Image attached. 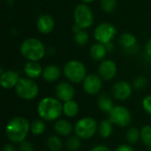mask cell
I'll list each match as a JSON object with an SVG mask.
<instances>
[{
	"label": "cell",
	"instance_id": "obj_7",
	"mask_svg": "<svg viewBox=\"0 0 151 151\" xmlns=\"http://www.w3.org/2000/svg\"><path fill=\"white\" fill-rule=\"evenodd\" d=\"M15 91L18 96L23 100L30 101L35 99L39 94V87L37 83L29 78H20Z\"/></svg>",
	"mask_w": 151,
	"mask_h": 151
},
{
	"label": "cell",
	"instance_id": "obj_27",
	"mask_svg": "<svg viewBox=\"0 0 151 151\" xmlns=\"http://www.w3.org/2000/svg\"><path fill=\"white\" fill-rule=\"evenodd\" d=\"M73 39H74V42L77 45L84 46L88 43V42L89 40V35L85 29H81L79 32L74 33Z\"/></svg>",
	"mask_w": 151,
	"mask_h": 151
},
{
	"label": "cell",
	"instance_id": "obj_17",
	"mask_svg": "<svg viewBox=\"0 0 151 151\" xmlns=\"http://www.w3.org/2000/svg\"><path fill=\"white\" fill-rule=\"evenodd\" d=\"M42 66L39 62L36 61H27L24 66V73L27 78L35 80L42 75Z\"/></svg>",
	"mask_w": 151,
	"mask_h": 151
},
{
	"label": "cell",
	"instance_id": "obj_13",
	"mask_svg": "<svg viewBox=\"0 0 151 151\" xmlns=\"http://www.w3.org/2000/svg\"><path fill=\"white\" fill-rule=\"evenodd\" d=\"M111 93L115 99L125 101L131 96L133 93V87L127 81H119L113 85Z\"/></svg>",
	"mask_w": 151,
	"mask_h": 151
},
{
	"label": "cell",
	"instance_id": "obj_38",
	"mask_svg": "<svg viewBox=\"0 0 151 151\" xmlns=\"http://www.w3.org/2000/svg\"><path fill=\"white\" fill-rule=\"evenodd\" d=\"M104 45H105V48H106V50H107L108 52L112 51L113 49H114V45L112 44L111 42H108V43H106V44H104Z\"/></svg>",
	"mask_w": 151,
	"mask_h": 151
},
{
	"label": "cell",
	"instance_id": "obj_4",
	"mask_svg": "<svg viewBox=\"0 0 151 151\" xmlns=\"http://www.w3.org/2000/svg\"><path fill=\"white\" fill-rule=\"evenodd\" d=\"M63 73L65 78L71 82V83H81L85 80L87 74V69L84 64L76 59H73L68 61L64 68Z\"/></svg>",
	"mask_w": 151,
	"mask_h": 151
},
{
	"label": "cell",
	"instance_id": "obj_6",
	"mask_svg": "<svg viewBox=\"0 0 151 151\" xmlns=\"http://www.w3.org/2000/svg\"><path fill=\"white\" fill-rule=\"evenodd\" d=\"M74 24L82 29H88L94 24V13L91 8L84 3L75 6L73 11Z\"/></svg>",
	"mask_w": 151,
	"mask_h": 151
},
{
	"label": "cell",
	"instance_id": "obj_40",
	"mask_svg": "<svg viewBox=\"0 0 151 151\" xmlns=\"http://www.w3.org/2000/svg\"><path fill=\"white\" fill-rule=\"evenodd\" d=\"M148 59H149V60L151 62V57H148Z\"/></svg>",
	"mask_w": 151,
	"mask_h": 151
},
{
	"label": "cell",
	"instance_id": "obj_41",
	"mask_svg": "<svg viewBox=\"0 0 151 151\" xmlns=\"http://www.w3.org/2000/svg\"><path fill=\"white\" fill-rule=\"evenodd\" d=\"M150 151H151V147H150Z\"/></svg>",
	"mask_w": 151,
	"mask_h": 151
},
{
	"label": "cell",
	"instance_id": "obj_34",
	"mask_svg": "<svg viewBox=\"0 0 151 151\" xmlns=\"http://www.w3.org/2000/svg\"><path fill=\"white\" fill-rule=\"evenodd\" d=\"M115 151H134V150L128 144H122L119 145Z\"/></svg>",
	"mask_w": 151,
	"mask_h": 151
},
{
	"label": "cell",
	"instance_id": "obj_36",
	"mask_svg": "<svg viewBox=\"0 0 151 151\" xmlns=\"http://www.w3.org/2000/svg\"><path fill=\"white\" fill-rule=\"evenodd\" d=\"M145 52L147 57H151V38L148 40L145 45Z\"/></svg>",
	"mask_w": 151,
	"mask_h": 151
},
{
	"label": "cell",
	"instance_id": "obj_37",
	"mask_svg": "<svg viewBox=\"0 0 151 151\" xmlns=\"http://www.w3.org/2000/svg\"><path fill=\"white\" fill-rule=\"evenodd\" d=\"M3 151H16V149L12 144H5L3 147Z\"/></svg>",
	"mask_w": 151,
	"mask_h": 151
},
{
	"label": "cell",
	"instance_id": "obj_3",
	"mask_svg": "<svg viewBox=\"0 0 151 151\" xmlns=\"http://www.w3.org/2000/svg\"><path fill=\"white\" fill-rule=\"evenodd\" d=\"M20 53L27 61L39 62L46 54V48L42 42L37 38L25 39L20 44Z\"/></svg>",
	"mask_w": 151,
	"mask_h": 151
},
{
	"label": "cell",
	"instance_id": "obj_9",
	"mask_svg": "<svg viewBox=\"0 0 151 151\" xmlns=\"http://www.w3.org/2000/svg\"><path fill=\"white\" fill-rule=\"evenodd\" d=\"M117 35V29L114 25L109 22H103L96 27L94 30V38L97 42L106 44L112 42Z\"/></svg>",
	"mask_w": 151,
	"mask_h": 151
},
{
	"label": "cell",
	"instance_id": "obj_16",
	"mask_svg": "<svg viewBox=\"0 0 151 151\" xmlns=\"http://www.w3.org/2000/svg\"><path fill=\"white\" fill-rule=\"evenodd\" d=\"M37 30L42 35H48L51 33L55 27V20L49 14H42L38 17L36 20Z\"/></svg>",
	"mask_w": 151,
	"mask_h": 151
},
{
	"label": "cell",
	"instance_id": "obj_33",
	"mask_svg": "<svg viewBox=\"0 0 151 151\" xmlns=\"http://www.w3.org/2000/svg\"><path fill=\"white\" fill-rule=\"evenodd\" d=\"M19 151H34V146L30 142L24 141L21 143H19Z\"/></svg>",
	"mask_w": 151,
	"mask_h": 151
},
{
	"label": "cell",
	"instance_id": "obj_39",
	"mask_svg": "<svg viewBox=\"0 0 151 151\" xmlns=\"http://www.w3.org/2000/svg\"><path fill=\"white\" fill-rule=\"evenodd\" d=\"M82 3H84V4H89V3H92V2H94L95 0H81Z\"/></svg>",
	"mask_w": 151,
	"mask_h": 151
},
{
	"label": "cell",
	"instance_id": "obj_15",
	"mask_svg": "<svg viewBox=\"0 0 151 151\" xmlns=\"http://www.w3.org/2000/svg\"><path fill=\"white\" fill-rule=\"evenodd\" d=\"M19 80L20 77L19 73L12 70H6L0 74V84L4 89L15 88Z\"/></svg>",
	"mask_w": 151,
	"mask_h": 151
},
{
	"label": "cell",
	"instance_id": "obj_11",
	"mask_svg": "<svg viewBox=\"0 0 151 151\" xmlns=\"http://www.w3.org/2000/svg\"><path fill=\"white\" fill-rule=\"evenodd\" d=\"M118 72L117 65L113 60L104 59L98 66V73L102 80L109 81L115 78Z\"/></svg>",
	"mask_w": 151,
	"mask_h": 151
},
{
	"label": "cell",
	"instance_id": "obj_29",
	"mask_svg": "<svg viewBox=\"0 0 151 151\" xmlns=\"http://www.w3.org/2000/svg\"><path fill=\"white\" fill-rule=\"evenodd\" d=\"M81 139H80L78 136H71L67 139L65 142L66 149L69 151H77L81 146Z\"/></svg>",
	"mask_w": 151,
	"mask_h": 151
},
{
	"label": "cell",
	"instance_id": "obj_8",
	"mask_svg": "<svg viewBox=\"0 0 151 151\" xmlns=\"http://www.w3.org/2000/svg\"><path fill=\"white\" fill-rule=\"evenodd\" d=\"M111 122L119 127H127L132 122V115L129 110L123 105H116L109 112Z\"/></svg>",
	"mask_w": 151,
	"mask_h": 151
},
{
	"label": "cell",
	"instance_id": "obj_19",
	"mask_svg": "<svg viewBox=\"0 0 151 151\" xmlns=\"http://www.w3.org/2000/svg\"><path fill=\"white\" fill-rule=\"evenodd\" d=\"M61 75V69L56 65H47L42 72V78L47 82H54L59 79Z\"/></svg>",
	"mask_w": 151,
	"mask_h": 151
},
{
	"label": "cell",
	"instance_id": "obj_26",
	"mask_svg": "<svg viewBox=\"0 0 151 151\" xmlns=\"http://www.w3.org/2000/svg\"><path fill=\"white\" fill-rule=\"evenodd\" d=\"M127 141L130 144H135L141 139V130L136 127H131L127 130L126 134Z\"/></svg>",
	"mask_w": 151,
	"mask_h": 151
},
{
	"label": "cell",
	"instance_id": "obj_1",
	"mask_svg": "<svg viewBox=\"0 0 151 151\" xmlns=\"http://www.w3.org/2000/svg\"><path fill=\"white\" fill-rule=\"evenodd\" d=\"M30 131L29 121L21 116H17L9 120L5 127V134L9 141L12 143H21L24 142Z\"/></svg>",
	"mask_w": 151,
	"mask_h": 151
},
{
	"label": "cell",
	"instance_id": "obj_2",
	"mask_svg": "<svg viewBox=\"0 0 151 151\" xmlns=\"http://www.w3.org/2000/svg\"><path fill=\"white\" fill-rule=\"evenodd\" d=\"M37 113L45 121H57L64 114V106L58 98L44 97L37 105Z\"/></svg>",
	"mask_w": 151,
	"mask_h": 151
},
{
	"label": "cell",
	"instance_id": "obj_31",
	"mask_svg": "<svg viewBox=\"0 0 151 151\" xmlns=\"http://www.w3.org/2000/svg\"><path fill=\"white\" fill-rule=\"evenodd\" d=\"M147 85H148V80L144 76H138L133 81V88L137 90L145 88Z\"/></svg>",
	"mask_w": 151,
	"mask_h": 151
},
{
	"label": "cell",
	"instance_id": "obj_20",
	"mask_svg": "<svg viewBox=\"0 0 151 151\" xmlns=\"http://www.w3.org/2000/svg\"><path fill=\"white\" fill-rule=\"evenodd\" d=\"M107 50L105 48L104 44H102L100 42L94 43L89 50L90 57L96 60V61H103L107 54Z\"/></svg>",
	"mask_w": 151,
	"mask_h": 151
},
{
	"label": "cell",
	"instance_id": "obj_32",
	"mask_svg": "<svg viewBox=\"0 0 151 151\" xmlns=\"http://www.w3.org/2000/svg\"><path fill=\"white\" fill-rule=\"evenodd\" d=\"M142 108L148 114L151 115V95H149L143 98Z\"/></svg>",
	"mask_w": 151,
	"mask_h": 151
},
{
	"label": "cell",
	"instance_id": "obj_22",
	"mask_svg": "<svg viewBox=\"0 0 151 151\" xmlns=\"http://www.w3.org/2000/svg\"><path fill=\"white\" fill-rule=\"evenodd\" d=\"M97 104H98L99 109L102 111L106 112L108 114L114 107L111 98L107 94H102L99 96V97L97 99Z\"/></svg>",
	"mask_w": 151,
	"mask_h": 151
},
{
	"label": "cell",
	"instance_id": "obj_30",
	"mask_svg": "<svg viewBox=\"0 0 151 151\" xmlns=\"http://www.w3.org/2000/svg\"><path fill=\"white\" fill-rule=\"evenodd\" d=\"M117 0H100V5L104 12L111 13L115 11L117 7Z\"/></svg>",
	"mask_w": 151,
	"mask_h": 151
},
{
	"label": "cell",
	"instance_id": "obj_35",
	"mask_svg": "<svg viewBox=\"0 0 151 151\" xmlns=\"http://www.w3.org/2000/svg\"><path fill=\"white\" fill-rule=\"evenodd\" d=\"M90 151H111V150L104 145H96V146L93 147L90 150Z\"/></svg>",
	"mask_w": 151,
	"mask_h": 151
},
{
	"label": "cell",
	"instance_id": "obj_12",
	"mask_svg": "<svg viewBox=\"0 0 151 151\" xmlns=\"http://www.w3.org/2000/svg\"><path fill=\"white\" fill-rule=\"evenodd\" d=\"M55 94L57 98L61 102H68L73 100L75 95V89L71 82L62 81L59 82L55 88Z\"/></svg>",
	"mask_w": 151,
	"mask_h": 151
},
{
	"label": "cell",
	"instance_id": "obj_21",
	"mask_svg": "<svg viewBox=\"0 0 151 151\" xmlns=\"http://www.w3.org/2000/svg\"><path fill=\"white\" fill-rule=\"evenodd\" d=\"M63 106H64V115L70 119L76 117L80 111L79 104L74 100H71L64 103Z\"/></svg>",
	"mask_w": 151,
	"mask_h": 151
},
{
	"label": "cell",
	"instance_id": "obj_14",
	"mask_svg": "<svg viewBox=\"0 0 151 151\" xmlns=\"http://www.w3.org/2000/svg\"><path fill=\"white\" fill-rule=\"evenodd\" d=\"M119 42L121 45V47L124 49L125 52L127 54L133 55L139 50L137 39L131 33H127V32L123 33L119 39Z\"/></svg>",
	"mask_w": 151,
	"mask_h": 151
},
{
	"label": "cell",
	"instance_id": "obj_18",
	"mask_svg": "<svg viewBox=\"0 0 151 151\" xmlns=\"http://www.w3.org/2000/svg\"><path fill=\"white\" fill-rule=\"evenodd\" d=\"M54 130L59 136H69L74 130L71 122L66 119H58L54 124Z\"/></svg>",
	"mask_w": 151,
	"mask_h": 151
},
{
	"label": "cell",
	"instance_id": "obj_10",
	"mask_svg": "<svg viewBox=\"0 0 151 151\" xmlns=\"http://www.w3.org/2000/svg\"><path fill=\"white\" fill-rule=\"evenodd\" d=\"M82 83L84 91L91 96L98 94L103 87L102 78L96 73L88 74Z\"/></svg>",
	"mask_w": 151,
	"mask_h": 151
},
{
	"label": "cell",
	"instance_id": "obj_28",
	"mask_svg": "<svg viewBox=\"0 0 151 151\" xmlns=\"http://www.w3.org/2000/svg\"><path fill=\"white\" fill-rule=\"evenodd\" d=\"M141 139L149 148L151 147V126H143L141 129Z\"/></svg>",
	"mask_w": 151,
	"mask_h": 151
},
{
	"label": "cell",
	"instance_id": "obj_25",
	"mask_svg": "<svg viewBox=\"0 0 151 151\" xmlns=\"http://www.w3.org/2000/svg\"><path fill=\"white\" fill-rule=\"evenodd\" d=\"M46 126L45 123L41 120V119H36L34 120L30 124V131L33 134L35 135H41L45 132Z\"/></svg>",
	"mask_w": 151,
	"mask_h": 151
},
{
	"label": "cell",
	"instance_id": "obj_24",
	"mask_svg": "<svg viewBox=\"0 0 151 151\" xmlns=\"http://www.w3.org/2000/svg\"><path fill=\"white\" fill-rule=\"evenodd\" d=\"M47 146L50 151H60L63 148V142L57 135H52L47 140Z\"/></svg>",
	"mask_w": 151,
	"mask_h": 151
},
{
	"label": "cell",
	"instance_id": "obj_23",
	"mask_svg": "<svg viewBox=\"0 0 151 151\" xmlns=\"http://www.w3.org/2000/svg\"><path fill=\"white\" fill-rule=\"evenodd\" d=\"M112 132H113V124L111 122L109 119L101 121L100 124L98 125V133L102 138L104 139L109 138L112 134Z\"/></svg>",
	"mask_w": 151,
	"mask_h": 151
},
{
	"label": "cell",
	"instance_id": "obj_5",
	"mask_svg": "<svg viewBox=\"0 0 151 151\" xmlns=\"http://www.w3.org/2000/svg\"><path fill=\"white\" fill-rule=\"evenodd\" d=\"M73 131L80 139L89 140L98 131V123L91 117H85L76 122Z\"/></svg>",
	"mask_w": 151,
	"mask_h": 151
}]
</instances>
